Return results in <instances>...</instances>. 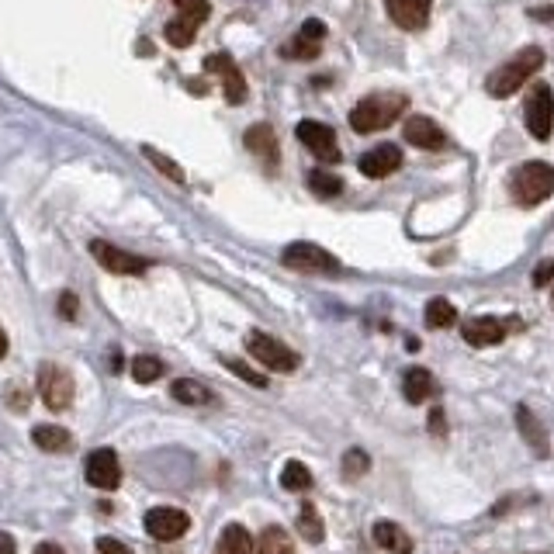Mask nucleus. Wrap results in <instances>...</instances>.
Returning a JSON list of instances; mask_svg holds the SVG:
<instances>
[{
	"instance_id": "nucleus-35",
	"label": "nucleus",
	"mask_w": 554,
	"mask_h": 554,
	"mask_svg": "<svg viewBox=\"0 0 554 554\" xmlns=\"http://www.w3.org/2000/svg\"><path fill=\"white\" fill-rule=\"evenodd\" d=\"M368 468H371L368 454H364V451H347V458H343V471H347L350 478L364 475V471H368Z\"/></svg>"
},
{
	"instance_id": "nucleus-6",
	"label": "nucleus",
	"mask_w": 554,
	"mask_h": 554,
	"mask_svg": "<svg viewBox=\"0 0 554 554\" xmlns=\"http://www.w3.org/2000/svg\"><path fill=\"white\" fill-rule=\"evenodd\" d=\"M284 267H291V271H302V274H336L340 271V260L333 257L329 250L316 243H291L284 246L281 253Z\"/></svg>"
},
{
	"instance_id": "nucleus-9",
	"label": "nucleus",
	"mask_w": 554,
	"mask_h": 554,
	"mask_svg": "<svg viewBox=\"0 0 554 554\" xmlns=\"http://www.w3.org/2000/svg\"><path fill=\"white\" fill-rule=\"evenodd\" d=\"M191 520H187L184 509H174V506H153L146 513V534L156 537V541H177V537L187 534Z\"/></svg>"
},
{
	"instance_id": "nucleus-39",
	"label": "nucleus",
	"mask_w": 554,
	"mask_h": 554,
	"mask_svg": "<svg viewBox=\"0 0 554 554\" xmlns=\"http://www.w3.org/2000/svg\"><path fill=\"white\" fill-rule=\"evenodd\" d=\"M59 316H66V319L77 316V298H73L70 291H66V295L59 298Z\"/></svg>"
},
{
	"instance_id": "nucleus-42",
	"label": "nucleus",
	"mask_w": 554,
	"mask_h": 554,
	"mask_svg": "<svg viewBox=\"0 0 554 554\" xmlns=\"http://www.w3.org/2000/svg\"><path fill=\"white\" fill-rule=\"evenodd\" d=\"M530 18H537V21H554V7H537V11H530Z\"/></svg>"
},
{
	"instance_id": "nucleus-12",
	"label": "nucleus",
	"mask_w": 554,
	"mask_h": 554,
	"mask_svg": "<svg viewBox=\"0 0 554 554\" xmlns=\"http://www.w3.org/2000/svg\"><path fill=\"white\" fill-rule=\"evenodd\" d=\"M205 70L208 73H219V77H222V91H226L229 104H243L246 101V77H243V70L236 66V59L226 56V52H212V56L205 59Z\"/></svg>"
},
{
	"instance_id": "nucleus-37",
	"label": "nucleus",
	"mask_w": 554,
	"mask_h": 554,
	"mask_svg": "<svg viewBox=\"0 0 554 554\" xmlns=\"http://www.w3.org/2000/svg\"><path fill=\"white\" fill-rule=\"evenodd\" d=\"M551 277H554V257L541 260V264L534 267V284L537 288H544V284H551Z\"/></svg>"
},
{
	"instance_id": "nucleus-17",
	"label": "nucleus",
	"mask_w": 554,
	"mask_h": 554,
	"mask_svg": "<svg viewBox=\"0 0 554 554\" xmlns=\"http://www.w3.org/2000/svg\"><path fill=\"white\" fill-rule=\"evenodd\" d=\"M371 537H374V544L378 548H385V551H392V554H413V537H409V530L406 527H399V523H392V520H378L371 527Z\"/></svg>"
},
{
	"instance_id": "nucleus-24",
	"label": "nucleus",
	"mask_w": 554,
	"mask_h": 554,
	"mask_svg": "<svg viewBox=\"0 0 554 554\" xmlns=\"http://www.w3.org/2000/svg\"><path fill=\"white\" fill-rule=\"evenodd\" d=\"M253 554H295V544H291V534L284 527H267Z\"/></svg>"
},
{
	"instance_id": "nucleus-18",
	"label": "nucleus",
	"mask_w": 554,
	"mask_h": 554,
	"mask_svg": "<svg viewBox=\"0 0 554 554\" xmlns=\"http://www.w3.org/2000/svg\"><path fill=\"white\" fill-rule=\"evenodd\" d=\"M243 139H246V149H250L253 156H260L264 163H271V167H277V136H274L271 125H267V122L250 125Z\"/></svg>"
},
{
	"instance_id": "nucleus-43",
	"label": "nucleus",
	"mask_w": 554,
	"mask_h": 554,
	"mask_svg": "<svg viewBox=\"0 0 554 554\" xmlns=\"http://www.w3.org/2000/svg\"><path fill=\"white\" fill-rule=\"evenodd\" d=\"M35 554H63V548H56V544H39Z\"/></svg>"
},
{
	"instance_id": "nucleus-44",
	"label": "nucleus",
	"mask_w": 554,
	"mask_h": 554,
	"mask_svg": "<svg viewBox=\"0 0 554 554\" xmlns=\"http://www.w3.org/2000/svg\"><path fill=\"white\" fill-rule=\"evenodd\" d=\"M4 354H7V333L0 329V357H4Z\"/></svg>"
},
{
	"instance_id": "nucleus-23",
	"label": "nucleus",
	"mask_w": 554,
	"mask_h": 554,
	"mask_svg": "<svg viewBox=\"0 0 554 554\" xmlns=\"http://www.w3.org/2000/svg\"><path fill=\"white\" fill-rule=\"evenodd\" d=\"M170 395H174L177 402H184V406H205V402H212V392H208L201 381H191V378H177L174 385H170Z\"/></svg>"
},
{
	"instance_id": "nucleus-30",
	"label": "nucleus",
	"mask_w": 554,
	"mask_h": 554,
	"mask_svg": "<svg viewBox=\"0 0 554 554\" xmlns=\"http://www.w3.org/2000/svg\"><path fill=\"white\" fill-rule=\"evenodd\" d=\"M163 35H167V42L174 49H187L194 42V35H198V25H194V21H187V18H174Z\"/></svg>"
},
{
	"instance_id": "nucleus-11",
	"label": "nucleus",
	"mask_w": 554,
	"mask_h": 554,
	"mask_svg": "<svg viewBox=\"0 0 554 554\" xmlns=\"http://www.w3.org/2000/svg\"><path fill=\"white\" fill-rule=\"evenodd\" d=\"M91 257L111 274H146V267H149L146 260L136 257V253L118 250V246L104 243V239H91Z\"/></svg>"
},
{
	"instance_id": "nucleus-10",
	"label": "nucleus",
	"mask_w": 554,
	"mask_h": 554,
	"mask_svg": "<svg viewBox=\"0 0 554 554\" xmlns=\"http://www.w3.org/2000/svg\"><path fill=\"white\" fill-rule=\"evenodd\" d=\"M39 392H42V402L49 409H66L73 402V378L70 371L56 368V364H42L39 371Z\"/></svg>"
},
{
	"instance_id": "nucleus-4",
	"label": "nucleus",
	"mask_w": 554,
	"mask_h": 554,
	"mask_svg": "<svg viewBox=\"0 0 554 554\" xmlns=\"http://www.w3.org/2000/svg\"><path fill=\"white\" fill-rule=\"evenodd\" d=\"M523 122L537 142H548L554 132V94L548 84H534L523 101Z\"/></svg>"
},
{
	"instance_id": "nucleus-15",
	"label": "nucleus",
	"mask_w": 554,
	"mask_h": 554,
	"mask_svg": "<svg viewBox=\"0 0 554 554\" xmlns=\"http://www.w3.org/2000/svg\"><path fill=\"white\" fill-rule=\"evenodd\" d=\"M402 136H406L409 146H416V149H444L447 146V132L426 115H409Z\"/></svg>"
},
{
	"instance_id": "nucleus-33",
	"label": "nucleus",
	"mask_w": 554,
	"mask_h": 554,
	"mask_svg": "<svg viewBox=\"0 0 554 554\" xmlns=\"http://www.w3.org/2000/svg\"><path fill=\"white\" fill-rule=\"evenodd\" d=\"M284 56H288V59H316L319 56V42H309V39H302V35H295V39H291V46L284 49Z\"/></svg>"
},
{
	"instance_id": "nucleus-31",
	"label": "nucleus",
	"mask_w": 554,
	"mask_h": 554,
	"mask_svg": "<svg viewBox=\"0 0 554 554\" xmlns=\"http://www.w3.org/2000/svg\"><path fill=\"white\" fill-rule=\"evenodd\" d=\"M142 156H146V160L153 163V167L160 170L163 177H170V181H174V184H184V170L177 167V163L170 160V156H163L160 149H153V146H142Z\"/></svg>"
},
{
	"instance_id": "nucleus-28",
	"label": "nucleus",
	"mask_w": 554,
	"mask_h": 554,
	"mask_svg": "<svg viewBox=\"0 0 554 554\" xmlns=\"http://www.w3.org/2000/svg\"><path fill=\"white\" fill-rule=\"evenodd\" d=\"M309 187H312V194H319V198H340L343 194V181L336 174H329V170H312Z\"/></svg>"
},
{
	"instance_id": "nucleus-41",
	"label": "nucleus",
	"mask_w": 554,
	"mask_h": 554,
	"mask_svg": "<svg viewBox=\"0 0 554 554\" xmlns=\"http://www.w3.org/2000/svg\"><path fill=\"white\" fill-rule=\"evenodd\" d=\"M430 433H444V413H440V409L430 413Z\"/></svg>"
},
{
	"instance_id": "nucleus-45",
	"label": "nucleus",
	"mask_w": 554,
	"mask_h": 554,
	"mask_svg": "<svg viewBox=\"0 0 554 554\" xmlns=\"http://www.w3.org/2000/svg\"><path fill=\"white\" fill-rule=\"evenodd\" d=\"M551 302H554V298H551Z\"/></svg>"
},
{
	"instance_id": "nucleus-3",
	"label": "nucleus",
	"mask_w": 554,
	"mask_h": 554,
	"mask_svg": "<svg viewBox=\"0 0 554 554\" xmlns=\"http://www.w3.org/2000/svg\"><path fill=\"white\" fill-rule=\"evenodd\" d=\"M509 191H513V198L520 201L523 208L541 205V201H548L554 191V167L544 160L523 163L513 174V181H509Z\"/></svg>"
},
{
	"instance_id": "nucleus-19",
	"label": "nucleus",
	"mask_w": 554,
	"mask_h": 554,
	"mask_svg": "<svg viewBox=\"0 0 554 554\" xmlns=\"http://www.w3.org/2000/svg\"><path fill=\"white\" fill-rule=\"evenodd\" d=\"M253 551H257V544H253L250 530L243 523H229L219 534V544H215V554H253Z\"/></svg>"
},
{
	"instance_id": "nucleus-34",
	"label": "nucleus",
	"mask_w": 554,
	"mask_h": 554,
	"mask_svg": "<svg viewBox=\"0 0 554 554\" xmlns=\"http://www.w3.org/2000/svg\"><path fill=\"white\" fill-rule=\"evenodd\" d=\"M226 368H229L232 374H236V378L250 381L253 388H267V378H264V374H257V371H253V368H246L243 361H226Z\"/></svg>"
},
{
	"instance_id": "nucleus-29",
	"label": "nucleus",
	"mask_w": 554,
	"mask_h": 554,
	"mask_svg": "<svg viewBox=\"0 0 554 554\" xmlns=\"http://www.w3.org/2000/svg\"><path fill=\"white\" fill-rule=\"evenodd\" d=\"M132 378H136L139 385H153V381L163 378V361H160V357L139 354L136 361H132Z\"/></svg>"
},
{
	"instance_id": "nucleus-25",
	"label": "nucleus",
	"mask_w": 554,
	"mask_h": 554,
	"mask_svg": "<svg viewBox=\"0 0 554 554\" xmlns=\"http://www.w3.org/2000/svg\"><path fill=\"white\" fill-rule=\"evenodd\" d=\"M458 323V309H454L447 298H433L430 305H426V326L430 329H451Z\"/></svg>"
},
{
	"instance_id": "nucleus-32",
	"label": "nucleus",
	"mask_w": 554,
	"mask_h": 554,
	"mask_svg": "<svg viewBox=\"0 0 554 554\" xmlns=\"http://www.w3.org/2000/svg\"><path fill=\"white\" fill-rule=\"evenodd\" d=\"M174 4H177V11H181V18L194 21V25H201V21L212 14V4H208V0H174Z\"/></svg>"
},
{
	"instance_id": "nucleus-5",
	"label": "nucleus",
	"mask_w": 554,
	"mask_h": 554,
	"mask_svg": "<svg viewBox=\"0 0 554 554\" xmlns=\"http://www.w3.org/2000/svg\"><path fill=\"white\" fill-rule=\"evenodd\" d=\"M246 350L257 357V364H264V368H271V371L291 374L298 368V354H295V350L284 347V343L277 340V336H271V333H260V329H253V333L246 336Z\"/></svg>"
},
{
	"instance_id": "nucleus-1",
	"label": "nucleus",
	"mask_w": 554,
	"mask_h": 554,
	"mask_svg": "<svg viewBox=\"0 0 554 554\" xmlns=\"http://www.w3.org/2000/svg\"><path fill=\"white\" fill-rule=\"evenodd\" d=\"M406 108H409V97L399 91L368 94L354 104V111H350V129L361 132V136H371V132H381V129H388V125L399 122Z\"/></svg>"
},
{
	"instance_id": "nucleus-36",
	"label": "nucleus",
	"mask_w": 554,
	"mask_h": 554,
	"mask_svg": "<svg viewBox=\"0 0 554 554\" xmlns=\"http://www.w3.org/2000/svg\"><path fill=\"white\" fill-rule=\"evenodd\" d=\"M298 35H302V39L319 42V46H323V39H326V25H323V21H319V18H309V21H305V25H302V32H298Z\"/></svg>"
},
{
	"instance_id": "nucleus-38",
	"label": "nucleus",
	"mask_w": 554,
	"mask_h": 554,
	"mask_svg": "<svg viewBox=\"0 0 554 554\" xmlns=\"http://www.w3.org/2000/svg\"><path fill=\"white\" fill-rule=\"evenodd\" d=\"M97 551H101V554H132L125 544L111 541V537H101V541H97Z\"/></svg>"
},
{
	"instance_id": "nucleus-16",
	"label": "nucleus",
	"mask_w": 554,
	"mask_h": 554,
	"mask_svg": "<svg viewBox=\"0 0 554 554\" xmlns=\"http://www.w3.org/2000/svg\"><path fill=\"white\" fill-rule=\"evenodd\" d=\"M461 333L471 347H496V343L506 340V323L492 316H478V319H468V323L461 326Z\"/></svg>"
},
{
	"instance_id": "nucleus-2",
	"label": "nucleus",
	"mask_w": 554,
	"mask_h": 554,
	"mask_svg": "<svg viewBox=\"0 0 554 554\" xmlns=\"http://www.w3.org/2000/svg\"><path fill=\"white\" fill-rule=\"evenodd\" d=\"M541 66H544V49L541 46L520 49L516 56H509L499 70L489 73L485 91H489V97H499V101H503V97H513L537 70H541Z\"/></svg>"
},
{
	"instance_id": "nucleus-21",
	"label": "nucleus",
	"mask_w": 554,
	"mask_h": 554,
	"mask_svg": "<svg viewBox=\"0 0 554 554\" xmlns=\"http://www.w3.org/2000/svg\"><path fill=\"white\" fill-rule=\"evenodd\" d=\"M516 426H520L523 440L534 447V454H541V458H544V454H548V433H544V426L537 423V416L530 413L527 406L516 409Z\"/></svg>"
},
{
	"instance_id": "nucleus-22",
	"label": "nucleus",
	"mask_w": 554,
	"mask_h": 554,
	"mask_svg": "<svg viewBox=\"0 0 554 554\" xmlns=\"http://www.w3.org/2000/svg\"><path fill=\"white\" fill-rule=\"evenodd\" d=\"M433 374L426 368H409L406 378H402V395H406L413 406H419V402H426L433 395Z\"/></svg>"
},
{
	"instance_id": "nucleus-27",
	"label": "nucleus",
	"mask_w": 554,
	"mask_h": 554,
	"mask_svg": "<svg viewBox=\"0 0 554 554\" xmlns=\"http://www.w3.org/2000/svg\"><path fill=\"white\" fill-rule=\"evenodd\" d=\"M298 530H302V537L309 544H319L326 537V527H323V516L316 513V506L305 503L302 513H298Z\"/></svg>"
},
{
	"instance_id": "nucleus-14",
	"label": "nucleus",
	"mask_w": 554,
	"mask_h": 554,
	"mask_svg": "<svg viewBox=\"0 0 554 554\" xmlns=\"http://www.w3.org/2000/svg\"><path fill=\"white\" fill-rule=\"evenodd\" d=\"M385 11L399 28L419 32V28H426V21H430L433 0H385Z\"/></svg>"
},
{
	"instance_id": "nucleus-40",
	"label": "nucleus",
	"mask_w": 554,
	"mask_h": 554,
	"mask_svg": "<svg viewBox=\"0 0 554 554\" xmlns=\"http://www.w3.org/2000/svg\"><path fill=\"white\" fill-rule=\"evenodd\" d=\"M0 554H18V544H14V537L4 534V530H0Z\"/></svg>"
},
{
	"instance_id": "nucleus-26",
	"label": "nucleus",
	"mask_w": 554,
	"mask_h": 554,
	"mask_svg": "<svg viewBox=\"0 0 554 554\" xmlns=\"http://www.w3.org/2000/svg\"><path fill=\"white\" fill-rule=\"evenodd\" d=\"M281 485L288 492H309L312 489V471L302 461H288L281 468Z\"/></svg>"
},
{
	"instance_id": "nucleus-8",
	"label": "nucleus",
	"mask_w": 554,
	"mask_h": 554,
	"mask_svg": "<svg viewBox=\"0 0 554 554\" xmlns=\"http://www.w3.org/2000/svg\"><path fill=\"white\" fill-rule=\"evenodd\" d=\"M84 475H87V482H91L94 489H101V492L118 489V482H122V464H118V454L111 451V447H97L84 464Z\"/></svg>"
},
{
	"instance_id": "nucleus-20",
	"label": "nucleus",
	"mask_w": 554,
	"mask_h": 554,
	"mask_svg": "<svg viewBox=\"0 0 554 554\" xmlns=\"http://www.w3.org/2000/svg\"><path fill=\"white\" fill-rule=\"evenodd\" d=\"M32 440L39 451H49V454H63L73 447V437L63 430V426H52V423H42L32 430Z\"/></svg>"
},
{
	"instance_id": "nucleus-7",
	"label": "nucleus",
	"mask_w": 554,
	"mask_h": 554,
	"mask_svg": "<svg viewBox=\"0 0 554 554\" xmlns=\"http://www.w3.org/2000/svg\"><path fill=\"white\" fill-rule=\"evenodd\" d=\"M295 136L302 139V146L309 149L312 156H319L323 163H340V146H336V132L329 129V125L305 118V122H298Z\"/></svg>"
},
{
	"instance_id": "nucleus-13",
	"label": "nucleus",
	"mask_w": 554,
	"mask_h": 554,
	"mask_svg": "<svg viewBox=\"0 0 554 554\" xmlns=\"http://www.w3.org/2000/svg\"><path fill=\"white\" fill-rule=\"evenodd\" d=\"M357 167H361L364 177H371V181H381V177H392L395 170L402 167V149L392 146V142H381V146L368 149V153L357 160Z\"/></svg>"
}]
</instances>
